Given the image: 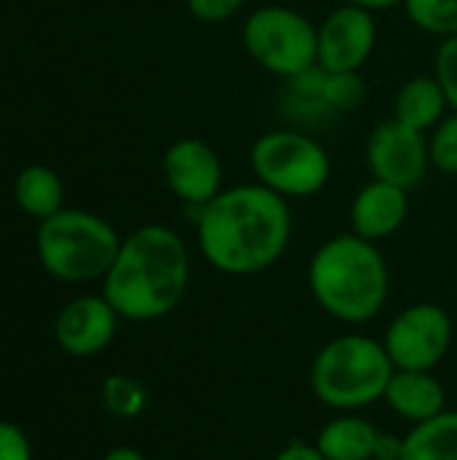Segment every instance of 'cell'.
I'll return each mask as SVG.
<instances>
[{"instance_id":"obj_20","label":"cell","mask_w":457,"mask_h":460,"mask_svg":"<svg viewBox=\"0 0 457 460\" xmlns=\"http://www.w3.org/2000/svg\"><path fill=\"white\" fill-rule=\"evenodd\" d=\"M409 22L436 38L457 35V0H404Z\"/></svg>"},{"instance_id":"obj_1","label":"cell","mask_w":457,"mask_h":460,"mask_svg":"<svg viewBox=\"0 0 457 460\" xmlns=\"http://www.w3.org/2000/svg\"><path fill=\"white\" fill-rule=\"evenodd\" d=\"M194 224L202 259L232 278H250L275 267L294 234L288 199L261 183L224 189L194 213Z\"/></svg>"},{"instance_id":"obj_3","label":"cell","mask_w":457,"mask_h":460,"mask_svg":"<svg viewBox=\"0 0 457 460\" xmlns=\"http://www.w3.org/2000/svg\"><path fill=\"white\" fill-rule=\"evenodd\" d=\"M307 283L315 302L342 323H366L388 302L391 270L377 243L353 232L334 234L310 259Z\"/></svg>"},{"instance_id":"obj_26","label":"cell","mask_w":457,"mask_h":460,"mask_svg":"<svg viewBox=\"0 0 457 460\" xmlns=\"http://www.w3.org/2000/svg\"><path fill=\"white\" fill-rule=\"evenodd\" d=\"M0 460H32V450L22 429L0 420Z\"/></svg>"},{"instance_id":"obj_2","label":"cell","mask_w":457,"mask_h":460,"mask_svg":"<svg viewBox=\"0 0 457 460\" xmlns=\"http://www.w3.org/2000/svg\"><path fill=\"white\" fill-rule=\"evenodd\" d=\"M191 256L183 237L164 224H145L121 240L119 256L102 278V296L127 321L170 315L186 296Z\"/></svg>"},{"instance_id":"obj_29","label":"cell","mask_w":457,"mask_h":460,"mask_svg":"<svg viewBox=\"0 0 457 460\" xmlns=\"http://www.w3.org/2000/svg\"><path fill=\"white\" fill-rule=\"evenodd\" d=\"M342 3H347V5H356V8H364V11H372V13L404 5V0H342Z\"/></svg>"},{"instance_id":"obj_14","label":"cell","mask_w":457,"mask_h":460,"mask_svg":"<svg viewBox=\"0 0 457 460\" xmlns=\"http://www.w3.org/2000/svg\"><path fill=\"white\" fill-rule=\"evenodd\" d=\"M388 407L412 423L431 420L444 412V385L434 377V372H412V369H396L388 391H385Z\"/></svg>"},{"instance_id":"obj_16","label":"cell","mask_w":457,"mask_h":460,"mask_svg":"<svg viewBox=\"0 0 457 460\" xmlns=\"http://www.w3.org/2000/svg\"><path fill=\"white\" fill-rule=\"evenodd\" d=\"M380 434L366 418L345 415L318 431L315 447L326 460H374Z\"/></svg>"},{"instance_id":"obj_23","label":"cell","mask_w":457,"mask_h":460,"mask_svg":"<svg viewBox=\"0 0 457 460\" xmlns=\"http://www.w3.org/2000/svg\"><path fill=\"white\" fill-rule=\"evenodd\" d=\"M326 92H329V105L337 113H350L356 111L364 97H366V84L361 73H334L326 70Z\"/></svg>"},{"instance_id":"obj_8","label":"cell","mask_w":457,"mask_h":460,"mask_svg":"<svg viewBox=\"0 0 457 460\" xmlns=\"http://www.w3.org/2000/svg\"><path fill=\"white\" fill-rule=\"evenodd\" d=\"M382 345L396 369L434 372L450 353L453 318L439 305H412L391 321Z\"/></svg>"},{"instance_id":"obj_7","label":"cell","mask_w":457,"mask_h":460,"mask_svg":"<svg viewBox=\"0 0 457 460\" xmlns=\"http://www.w3.org/2000/svg\"><path fill=\"white\" fill-rule=\"evenodd\" d=\"M242 46L261 70L288 81L318 65V24L291 5L267 3L245 16Z\"/></svg>"},{"instance_id":"obj_17","label":"cell","mask_w":457,"mask_h":460,"mask_svg":"<svg viewBox=\"0 0 457 460\" xmlns=\"http://www.w3.org/2000/svg\"><path fill=\"white\" fill-rule=\"evenodd\" d=\"M62 197H65L62 181L46 164H27L16 175V181H13V199H16V205L27 216H32L38 221H46L54 213H59L62 210Z\"/></svg>"},{"instance_id":"obj_21","label":"cell","mask_w":457,"mask_h":460,"mask_svg":"<svg viewBox=\"0 0 457 460\" xmlns=\"http://www.w3.org/2000/svg\"><path fill=\"white\" fill-rule=\"evenodd\" d=\"M102 399H105V407H108L110 415H116L121 420H129V418L143 412V407H145V388L137 380H132V377L113 375L102 385Z\"/></svg>"},{"instance_id":"obj_5","label":"cell","mask_w":457,"mask_h":460,"mask_svg":"<svg viewBox=\"0 0 457 460\" xmlns=\"http://www.w3.org/2000/svg\"><path fill=\"white\" fill-rule=\"evenodd\" d=\"M38 259L43 270L65 283L105 278L119 256L121 237L89 210H59L38 226Z\"/></svg>"},{"instance_id":"obj_4","label":"cell","mask_w":457,"mask_h":460,"mask_svg":"<svg viewBox=\"0 0 457 460\" xmlns=\"http://www.w3.org/2000/svg\"><path fill=\"white\" fill-rule=\"evenodd\" d=\"M396 367L382 342L345 334L323 345L310 369V385L321 404L353 412L385 399Z\"/></svg>"},{"instance_id":"obj_10","label":"cell","mask_w":457,"mask_h":460,"mask_svg":"<svg viewBox=\"0 0 457 460\" xmlns=\"http://www.w3.org/2000/svg\"><path fill=\"white\" fill-rule=\"evenodd\" d=\"M377 46V22L372 11L337 5L318 24V65L334 73H361Z\"/></svg>"},{"instance_id":"obj_28","label":"cell","mask_w":457,"mask_h":460,"mask_svg":"<svg viewBox=\"0 0 457 460\" xmlns=\"http://www.w3.org/2000/svg\"><path fill=\"white\" fill-rule=\"evenodd\" d=\"M272 460H326L321 456V450L315 447V445H304V442H291V445H286L277 456Z\"/></svg>"},{"instance_id":"obj_31","label":"cell","mask_w":457,"mask_h":460,"mask_svg":"<svg viewBox=\"0 0 457 460\" xmlns=\"http://www.w3.org/2000/svg\"><path fill=\"white\" fill-rule=\"evenodd\" d=\"M455 291H457V272H455Z\"/></svg>"},{"instance_id":"obj_13","label":"cell","mask_w":457,"mask_h":460,"mask_svg":"<svg viewBox=\"0 0 457 460\" xmlns=\"http://www.w3.org/2000/svg\"><path fill=\"white\" fill-rule=\"evenodd\" d=\"M407 216L409 191L396 183L372 178L356 191L350 202V232L369 243H380L396 234L404 226Z\"/></svg>"},{"instance_id":"obj_27","label":"cell","mask_w":457,"mask_h":460,"mask_svg":"<svg viewBox=\"0 0 457 460\" xmlns=\"http://www.w3.org/2000/svg\"><path fill=\"white\" fill-rule=\"evenodd\" d=\"M401 456H404V437L380 434L377 450H374V460H401Z\"/></svg>"},{"instance_id":"obj_24","label":"cell","mask_w":457,"mask_h":460,"mask_svg":"<svg viewBox=\"0 0 457 460\" xmlns=\"http://www.w3.org/2000/svg\"><path fill=\"white\" fill-rule=\"evenodd\" d=\"M434 75L450 100V111L457 113V35L444 38L439 43V49L434 54Z\"/></svg>"},{"instance_id":"obj_30","label":"cell","mask_w":457,"mask_h":460,"mask_svg":"<svg viewBox=\"0 0 457 460\" xmlns=\"http://www.w3.org/2000/svg\"><path fill=\"white\" fill-rule=\"evenodd\" d=\"M102 460H145L137 450H132V447H116V450H110L108 456Z\"/></svg>"},{"instance_id":"obj_25","label":"cell","mask_w":457,"mask_h":460,"mask_svg":"<svg viewBox=\"0 0 457 460\" xmlns=\"http://www.w3.org/2000/svg\"><path fill=\"white\" fill-rule=\"evenodd\" d=\"M242 5H245V0H186L189 13L205 24H221V22L232 19L234 13H240Z\"/></svg>"},{"instance_id":"obj_12","label":"cell","mask_w":457,"mask_h":460,"mask_svg":"<svg viewBox=\"0 0 457 460\" xmlns=\"http://www.w3.org/2000/svg\"><path fill=\"white\" fill-rule=\"evenodd\" d=\"M119 313L105 296H81L62 307L54 334L65 353L70 356H94L110 345L116 334Z\"/></svg>"},{"instance_id":"obj_19","label":"cell","mask_w":457,"mask_h":460,"mask_svg":"<svg viewBox=\"0 0 457 460\" xmlns=\"http://www.w3.org/2000/svg\"><path fill=\"white\" fill-rule=\"evenodd\" d=\"M286 94H283V108L294 121H321L331 119L334 111L329 105V92H326V70L321 65L294 75L286 81Z\"/></svg>"},{"instance_id":"obj_11","label":"cell","mask_w":457,"mask_h":460,"mask_svg":"<svg viewBox=\"0 0 457 460\" xmlns=\"http://www.w3.org/2000/svg\"><path fill=\"white\" fill-rule=\"evenodd\" d=\"M167 189L194 213L224 191V164L218 151L199 137L175 140L162 156Z\"/></svg>"},{"instance_id":"obj_22","label":"cell","mask_w":457,"mask_h":460,"mask_svg":"<svg viewBox=\"0 0 457 460\" xmlns=\"http://www.w3.org/2000/svg\"><path fill=\"white\" fill-rule=\"evenodd\" d=\"M431 167L442 175H457V113L453 111L428 132Z\"/></svg>"},{"instance_id":"obj_18","label":"cell","mask_w":457,"mask_h":460,"mask_svg":"<svg viewBox=\"0 0 457 460\" xmlns=\"http://www.w3.org/2000/svg\"><path fill=\"white\" fill-rule=\"evenodd\" d=\"M401 460H457V412L444 410L431 420L415 423L404 437Z\"/></svg>"},{"instance_id":"obj_6","label":"cell","mask_w":457,"mask_h":460,"mask_svg":"<svg viewBox=\"0 0 457 460\" xmlns=\"http://www.w3.org/2000/svg\"><path fill=\"white\" fill-rule=\"evenodd\" d=\"M248 162L256 183L286 199L315 197L331 178L329 151L302 129H269L259 135Z\"/></svg>"},{"instance_id":"obj_9","label":"cell","mask_w":457,"mask_h":460,"mask_svg":"<svg viewBox=\"0 0 457 460\" xmlns=\"http://www.w3.org/2000/svg\"><path fill=\"white\" fill-rule=\"evenodd\" d=\"M366 164L372 178L396 183L412 191L431 167L428 135L396 119L380 121L366 140Z\"/></svg>"},{"instance_id":"obj_15","label":"cell","mask_w":457,"mask_h":460,"mask_svg":"<svg viewBox=\"0 0 457 460\" xmlns=\"http://www.w3.org/2000/svg\"><path fill=\"white\" fill-rule=\"evenodd\" d=\"M450 111V100L436 81V75H415L407 78L393 100V119L417 129L431 132Z\"/></svg>"}]
</instances>
